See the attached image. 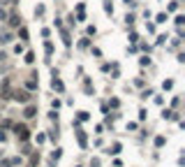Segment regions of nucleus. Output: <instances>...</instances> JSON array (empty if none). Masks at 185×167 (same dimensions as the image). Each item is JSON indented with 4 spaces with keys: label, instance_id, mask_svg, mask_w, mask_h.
<instances>
[{
    "label": "nucleus",
    "instance_id": "nucleus-1",
    "mask_svg": "<svg viewBox=\"0 0 185 167\" xmlns=\"http://www.w3.org/2000/svg\"><path fill=\"white\" fill-rule=\"evenodd\" d=\"M14 132H16V137H19L21 142H26L28 137H30V130H28L26 125H14Z\"/></svg>",
    "mask_w": 185,
    "mask_h": 167
},
{
    "label": "nucleus",
    "instance_id": "nucleus-2",
    "mask_svg": "<svg viewBox=\"0 0 185 167\" xmlns=\"http://www.w3.org/2000/svg\"><path fill=\"white\" fill-rule=\"evenodd\" d=\"M14 100H19V102H26V100H28V93H26V91H16V93H14Z\"/></svg>",
    "mask_w": 185,
    "mask_h": 167
},
{
    "label": "nucleus",
    "instance_id": "nucleus-3",
    "mask_svg": "<svg viewBox=\"0 0 185 167\" xmlns=\"http://www.w3.org/2000/svg\"><path fill=\"white\" fill-rule=\"evenodd\" d=\"M35 114H37V109H35V107L30 104V107H26V114H23V116H26V118H32Z\"/></svg>",
    "mask_w": 185,
    "mask_h": 167
},
{
    "label": "nucleus",
    "instance_id": "nucleus-4",
    "mask_svg": "<svg viewBox=\"0 0 185 167\" xmlns=\"http://www.w3.org/2000/svg\"><path fill=\"white\" fill-rule=\"evenodd\" d=\"M53 88H58V91H63V81H60V79H56V77H53Z\"/></svg>",
    "mask_w": 185,
    "mask_h": 167
},
{
    "label": "nucleus",
    "instance_id": "nucleus-5",
    "mask_svg": "<svg viewBox=\"0 0 185 167\" xmlns=\"http://www.w3.org/2000/svg\"><path fill=\"white\" fill-rule=\"evenodd\" d=\"M76 135H79V142H81V146H86V135H83V132H81V130L76 132Z\"/></svg>",
    "mask_w": 185,
    "mask_h": 167
},
{
    "label": "nucleus",
    "instance_id": "nucleus-6",
    "mask_svg": "<svg viewBox=\"0 0 185 167\" xmlns=\"http://www.w3.org/2000/svg\"><path fill=\"white\" fill-rule=\"evenodd\" d=\"M26 60H28V63H32V60H35V53L28 51V53H26Z\"/></svg>",
    "mask_w": 185,
    "mask_h": 167
}]
</instances>
